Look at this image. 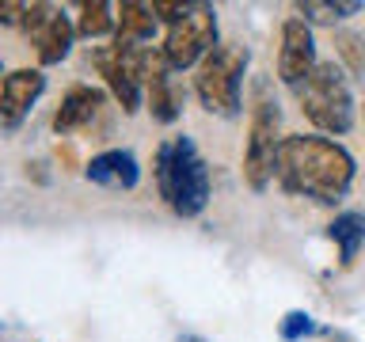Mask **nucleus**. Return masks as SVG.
Returning <instances> with one entry per match:
<instances>
[{
  "instance_id": "f257e3e1",
  "label": "nucleus",
  "mask_w": 365,
  "mask_h": 342,
  "mask_svg": "<svg viewBox=\"0 0 365 342\" xmlns=\"http://www.w3.org/2000/svg\"><path fill=\"white\" fill-rule=\"evenodd\" d=\"M358 164L339 145L335 137L324 133H289L278 152V187L297 198H312L319 205H339L354 187Z\"/></svg>"
},
{
  "instance_id": "f03ea898",
  "label": "nucleus",
  "mask_w": 365,
  "mask_h": 342,
  "mask_svg": "<svg viewBox=\"0 0 365 342\" xmlns=\"http://www.w3.org/2000/svg\"><path fill=\"white\" fill-rule=\"evenodd\" d=\"M153 171H156V190H160V198L168 202V209L175 213V217L190 221V217H198L205 205H210V198H213L210 164L202 160L198 145H194L187 133L160 141Z\"/></svg>"
},
{
  "instance_id": "7ed1b4c3",
  "label": "nucleus",
  "mask_w": 365,
  "mask_h": 342,
  "mask_svg": "<svg viewBox=\"0 0 365 342\" xmlns=\"http://www.w3.org/2000/svg\"><path fill=\"white\" fill-rule=\"evenodd\" d=\"M297 103H301L304 118L324 137H342L354 130L358 103H354V91H350V80L342 73V65L335 61H319L316 73L297 88Z\"/></svg>"
},
{
  "instance_id": "20e7f679",
  "label": "nucleus",
  "mask_w": 365,
  "mask_h": 342,
  "mask_svg": "<svg viewBox=\"0 0 365 342\" xmlns=\"http://www.w3.org/2000/svg\"><path fill=\"white\" fill-rule=\"evenodd\" d=\"M247 46L240 42H221L205 61L194 68V95L210 114L236 118L240 99H244V73H247Z\"/></svg>"
},
{
  "instance_id": "39448f33",
  "label": "nucleus",
  "mask_w": 365,
  "mask_h": 342,
  "mask_svg": "<svg viewBox=\"0 0 365 342\" xmlns=\"http://www.w3.org/2000/svg\"><path fill=\"white\" fill-rule=\"evenodd\" d=\"M282 110L278 103L259 99L247 122V141H244V182L255 194H262L274 182L278 171V152H282Z\"/></svg>"
},
{
  "instance_id": "423d86ee",
  "label": "nucleus",
  "mask_w": 365,
  "mask_h": 342,
  "mask_svg": "<svg viewBox=\"0 0 365 342\" xmlns=\"http://www.w3.org/2000/svg\"><path fill=\"white\" fill-rule=\"evenodd\" d=\"M221 46V27H217V8L213 4H194L179 23H171L164 34V57L168 65L182 73V68H198Z\"/></svg>"
},
{
  "instance_id": "0eeeda50",
  "label": "nucleus",
  "mask_w": 365,
  "mask_h": 342,
  "mask_svg": "<svg viewBox=\"0 0 365 342\" xmlns=\"http://www.w3.org/2000/svg\"><path fill=\"white\" fill-rule=\"evenodd\" d=\"M91 65L99 68L103 84L125 114L145 107V80H141V50H122V46H99L91 53Z\"/></svg>"
},
{
  "instance_id": "6e6552de",
  "label": "nucleus",
  "mask_w": 365,
  "mask_h": 342,
  "mask_svg": "<svg viewBox=\"0 0 365 342\" xmlns=\"http://www.w3.org/2000/svg\"><path fill=\"white\" fill-rule=\"evenodd\" d=\"M23 31L31 34L42 68L46 65H61L68 57V50H73V42L80 38L76 23L68 19L65 11L50 8V4H27V11H23Z\"/></svg>"
},
{
  "instance_id": "1a4fd4ad",
  "label": "nucleus",
  "mask_w": 365,
  "mask_h": 342,
  "mask_svg": "<svg viewBox=\"0 0 365 342\" xmlns=\"http://www.w3.org/2000/svg\"><path fill=\"white\" fill-rule=\"evenodd\" d=\"M316 68H319V57H316L312 23H304L301 16H289L282 23V46H278V76H282V84L297 91Z\"/></svg>"
},
{
  "instance_id": "9d476101",
  "label": "nucleus",
  "mask_w": 365,
  "mask_h": 342,
  "mask_svg": "<svg viewBox=\"0 0 365 342\" xmlns=\"http://www.w3.org/2000/svg\"><path fill=\"white\" fill-rule=\"evenodd\" d=\"M171 73L175 68L168 65V57L160 46H145L141 50V80H145V103L153 110V118L160 125H171L182 114V99L175 84H171Z\"/></svg>"
},
{
  "instance_id": "9b49d317",
  "label": "nucleus",
  "mask_w": 365,
  "mask_h": 342,
  "mask_svg": "<svg viewBox=\"0 0 365 342\" xmlns=\"http://www.w3.org/2000/svg\"><path fill=\"white\" fill-rule=\"evenodd\" d=\"M42 95H46L42 68H11L4 76V84H0V130L16 133L31 118V110L38 107Z\"/></svg>"
},
{
  "instance_id": "f8f14e48",
  "label": "nucleus",
  "mask_w": 365,
  "mask_h": 342,
  "mask_svg": "<svg viewBox=\"0 0 365 342\" xmlns=\"http://www.w3.org/2000/svg\"><path fill=\"white\" fill-rule=\"evenodd\" d=\"M84 179L103 190H133L141 182V164H137V156L130 148H107V152L88 160Z\"/></svg>"
},
{
  "instance_id": "ddd939ff",
  "label": "nucleus",
  "mask_w": 365,
  "mask_h": 342,
  "mask_svg": "<svg viewBox=\"0 0 365 342\" xmlns=\"http://www.w3.org/2000/svg\"><path fill=\"white\" fill-rule=\"evenodd\" d=\"M156 11L153 4H137V0H125L118 4V27H114V46L122 50H145L148 42L156 38Z\"/></svg>"
},
{
  "instance_id": "4468645a",
  "label": "nucleus",
  "mask_w": 365,
  "mask_h": 342,
  "mask_svg": "<svg viewBox=\"0 0 365 342\" xmlns=\"http://www.w3.org/2000/svg\"><path fill=\"white\" fill-rule=\"evenodd\" d=\"M103 107V91L91 88V84H73L65 91L61 107L53 114V130L57 133H73V130H84V125L99 114Z\"/></svg>"
},
{
  "instance_id": "2eb2a0df",
  "label": "nucleus",
  "mask_w": 365,
  "mask_h": 342,
  "mask_svg": "<svg viewBox=\"0 0 365 342\" xmlns=\"http://www.w3.org/2000/svg\"><path fill=\"white\" fill-rule=\"evenodd\" d=\"M327 236L335 239V247H339V262L350 266V262L358 259V251L365 247V213H358V209L339 213L335 221L327 224Z\"/></svg>"
},
{
  "instance_id": "dca6fc26",
  "label": "nucleus",
  "mask_w": 365,
  "mask_h": 342,
  "mask_svg": "<svg viewBox=\"0 0 365 342\" xmlns=\"http://www.w3.org/2000/svg\"><path fill=\"white\" fill-rule=\"evenodd\" d=\"M118 8H110L107 0H88V4H80V19H76V34L80 38H107L114 34L118 27V16H114Z\"/></svg>"
},
{
  "instance_id": "f3484780",
  "label": "nucleus",
  "mask_w": 365,
  "mask_h": 342,
  "mask_svg": "<svg viewBox=\"0 0 365 342\" xmlns=\"http://www.w3.org/2000/svg\"><path fill=\"white\" fill-rule=\"evenodd\" d=\"M365 4H358V0H301L297 4V11H301V19L304 23H324V27H335V23L342 19H350V16H358Z\"/></svg>"
},
{
  "instance_id": "a211bd4d",
  "label": "nucleus",
  "mask_w": 365,
  "mask_h": 342,
  "mask_svg": "<svg viewBox=\"0 0 365 342\" xmlns=\"http://www.w3.org/2000/svg\"><path fill=\"white\" fill-rule=\"evenodd\" d=\"M319 331V323H316V316L312 312H285V319L278 323V335H282V342H304V338H312Z\"/></svg>"
},
{
  "instance_id": "6ab92c4d",
  "label": "nucleus",
  "mask_w": 365,
  "mask_h": 342,
  "mask_svg": "<svg viewBox=\"0 0 365 342\" xmlns=\"http://www.w3.org/2000/svg\"><path fill=\"white\" fill-rule=\"evenodd\" d=\"M175 342H210V338H202V335H190V331H187V335H179Z\"/></svg>"
}]
</instances>
